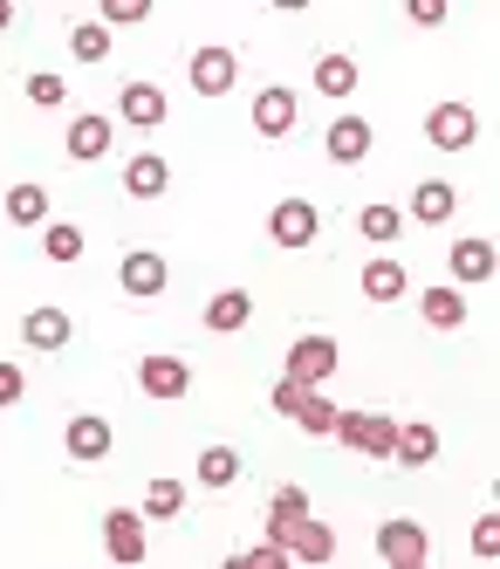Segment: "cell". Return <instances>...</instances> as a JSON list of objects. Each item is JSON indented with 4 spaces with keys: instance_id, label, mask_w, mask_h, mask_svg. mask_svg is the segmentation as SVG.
Returning <instances> with one entry per match:
<instances>
[{
    "instance_id": "cell-11",
    "label": "cell",
    "mask_w": 500,
    "mask_h": 569,
    "mask_svg": "<svg viewBox=\"0 0 500 569\" xmlns=\"http://www.w3.org/2000/svg\"><path fill=\"white\" fill-rule=\"evenodd\" d=\"M296 124H302V110H296V90L268 83V90L254 97V131H261V138H296Z\"/></svg>"
},
{
    "instance_id": "cell-34",
    "label": "cell",
    "mask_w": 500,
    "mask_h": 569,
    "mask_svg": "<svg viewBox=\"0 0 500 569\" xmlns=\"http://www.w3.org/2000/svg\"><path fill=\"white\" fill-rule=\"evenodd\" d=\"M28 103H41V110H56V103H62V76H49V69H34V76H28Z\"/></svg>"
},
{
    "instance_id": "cell-36",
    "label": "cell",
    "mask_w": 500,
    "mask_h": 569,
    "mask_svg": "<svg viewBox=\"0 0 500 569\" xmlns=\"http://www.w3.org/2000/svg\"><path fill=\"white\" fill-rule=\"evenodd\" d=\"M302 391H309L302 378H288V371H281V385H274V412H281V419H296V405H302Z\"/></svg>"
},
{
    "instance_id": "cell-30",
    "label": "cell",
    "mask_w": 500,
    "mask_h": 569,
    "mask_svg": "<svg viewBox=\"0 0 500 569\" xmlns=\"http://www.w3.org/2000/svg\"><path fill=\"white\" fill-rule=\"evenodd\" d=\"M309 515V487H274V508H268V528H288Z\"/></svg>"
},
{
    "instance_id": "cell-24",
    "label": "cell",
    "mask_w": 500,
    "mask_h": 569,
    "mask_svg": "<svg viewBox=\"0 0 500 569\" xmlns=\"http://www.w3.org/2000/svg\"><path fill=\"white\" fill-rule=\"evenodd\" d=\"M240 480V446H206L199 453V487H233Z\"/></svg>"
},
{
    "instance_id": "cell-40",
    "label": "cell",
    "mask_w": 500,
    "mask_h": 569,
    "mask_svg": "<svg viewBox=\"0 0 500 569\" xmlns=\"http://www.w3.org/2000/svg\"><path fill=\"white\" fill-rule=\"evenodd\" d=\"M14 28V0H0V34H8Z\"/></svg>"
},
{
    "instance_id": "cell-32",
    "label": "cell",
    "mask_w": 500,
    "mask_h": 569,
    "mask_svg": "<svg viewBox=\"0 0 500 569\" xmlns=\"http://www.w3.org/2000/svg\"><path fill=\"white\" fill-rule=\"evenodd\" d=\"M97 8H103L110 28H138V21H151V0H97Z\"/></svg>"
},
{
    "instance_id": "cell-27",
    "label": "cell",
    "mask_w": 500,
    "mask_h": 569,
    "mask_svg": "<svg viewBox=\"0 0 500 569\" xmlns=\"http://www.w3.org/2000/svg\"><path fill=\"white\" fill-rule=\"evenodd\" d=\"M41 227H49V233H41V254H49V261H82V227H69V220H41Z\"/></svg>"
},
{
    "instance_id": "cell-21",
    "label": "cell",
    "mask_w": 500,
    "mask_h": 569,
    "mask_svg": "<svg viewBox=\"0 0 500 569\" xmlns=\"http://www.w3.org/2000/svg\"><path fill=\"white\" fill-rule=\"evenodd\" d=\"M164 186H172V166H164L158 151H138L131 166H123V192H131V199H158Z\"/></svg>"
},
{
    "instance_id": "cell-8",
    "label": "cell",
    "mask_w": 500,
    "mask_h": 569,
    "mask_svg": "<svg viewBox=\"0 0 500 569\" xmlns=\"http://www.w3.org/2000/svg\"><path fill=\"white\" fill-rule=\"evenodd\" d=\"M337 363H343L337 337H296V343H288V378H302V385H322Z\"/></svg>"
},
{
    "instance_id": "cell-1",
    "label": "cell",
    "mask_w": 500,
    "mask_h": 569,
    "mask_svg": "<svg viewBox=\"0 0 500 569\" xmlns=\"http://www.w3.org/2000/svg\"><path fill=\"white\" fill-rule=\"evenodd\" d=\"M337 432L350 453H363V460H391V446H398V419H384V412H337Z\"/></svg>"
},
{
    "instance_id": "cell-9",
    "label": "cell",
    "mask_w": 500,
    "mask_h": 569,
    "mask_svg": "<svg viewBox=\"0 0 500 569\" xmlns=\"http://www.w3.org/2000/svg\"><path fill=\"white\" fill-rule=\"evenodd\" d=\"M316 233H322V220H316L309 199H281V207L268 213V240H274V248H309Z\"/></svg>"
},
{
    "instance_id": "cell-10",
    "label": "cell",
    "mask_w": 500,
    "mask_h": 569,
    "mask_svg": "<svg viewBox=\"0 0 500 569\" xmlns=\"http://www.w3.org/2000/svg\"><path fill=\"white\" fill-rule=\"evenodd\" d=\"M426 138H432L439 151H467V144L480 138V117H473L467 103H432V117H426Z\"/></svg>"
},
{
    "instance_id": "cell-26",
    "label": "cell",
    "mask_w": 500,
    "mask_h": 569,
    "mask_svg": "<svg viewBox=\"0 0 500 569\" xmlns=\"http://www.w3.org/2000/svg\"><path fill=\"white\" fill-rule=\"evenodd\" d=\"M357 233L370 240V248H391V240L404 233V213H398V207H363V213H357Z\"/></svg>"
},
{
    "instance_id": "cell-3",
    "label": "cell",
    "mask_w": 500,
    "mask_h": 569,
    "mask_svg": "<svg viewBox=\"0 0 500 569\" xmlns=\"http://www.w3.org/2000/svg\"><path fill=\"white\" fill-rule=\"evenodd\" d=\"M117 281H123V296H131V302H158L164 281H172V268H164V254H151V248H131V254L117 261Z\"/></svg>"
},
{
    "instance_id": "cell-14",
    "label": "cell",
    "mask_w": 500,
    "mask_h": 569,
    "mask_svg": "<svg viewBox=\"0 0 500 569\" xmlns=\"http://www.w3.org/2000/svg\"><path fill=\"white\" fill-rule=\"evenodd\" d=\"M309 83H316V97L343 103V97H357L363 69H357V56H337V49H329V56H316V76H309Z\"/></svg>"
},
{
    "instance_id": "cell-19",
    "label": "cell",
    "mask_w": 500,
    "mask_h": 569,
    "mask_svg": "<svg viewBox=\"0 0 500 569\" xmlns=\"http://www.w3.org/2000/svg\"><path fill=\"white\" fill-rule=\"evenodd\" d=\"M446 268H452L460 289H467V281H487L493 274V248H487L480 233H460V240H452V254H446Z\"/></svg>"
},
{
    "instance_id": "cell-31",
    "label": "cell",
    "mask_w": 500,
    "mask_h": 569,
    "mask_svg": "<svg viewBox=\"0 0 500 569\" xmlns=\"http://www.w3.org/2000/svg\"><path fill=\"white\" fill-rule=\"evenodd\" d=\"M296 426H302V432H329V426H337V405L316 398V385H309V391H302V405H296Z\"/></svg>"
},
{
    "instance_id": "cell-16",
    "label": "cell",
    "mask_w": 500,
    "mask_h": 569,
    "mask_svg": "<svg viewBox=\"0 0 500 569\" xmlns=\"http://www.w3.org/2000/svg\"><path fill=\"white\" fill-rule=\"evenodd\" d=\"M452 213H460V192H452L446 179H419V186H411V220H419V227H446Z\"/></svg>"
},
{
    "instance_id": "cell-15",
    "label": "cell",
    "mask_w": 500,
    "mask_h": 569,
    "mask_svg": "<svg viewBox=\"0 0 500 569\" xmlns=\"http://www.w3.org/2000/svg\"><path fill=\"white\" fill-rule=\"evenodd\" d=\"M117 117H123L131 131H158V124H164V90H158V83H123Z\"/></svg>"
},
{
    "instance_id": "cell-17",
    "label": "cell",
    "mask_w": 500,
    "mask_h": 569,
    "mask_svg": "<svg viewBox=\"0 0 500 569\" xmlns=\"http://www.w3.org/2000/svg\"><path fill=\"white\" fill-rule=\"evenodd\" d=\"M247 322H254V296L247 289H220L213 302H206V330L213 337H240Z\"/></svg>"
},
{
    "instance_id": "cell-20",
    "label": "cell",
    "mask_w": 500,
    "mask_h": 569,
    "mask_svg": "<svg viewBox=\"0 0 500 569\" xmlns=\"http://www.w3.org/2000/svg\"><path fill=\"white\" fill-rule=\"evenodd\" d=\"M21 337H28V350H62V343L76 337V322H69L62 309H28V316H21Z\"/></svg>"
},
{
    "instance_id": "cell-25",
    "label": "cell",
    "mask_w": 500,
    "mask_h": 569,
    "mask_svg": "<svg viewBox=\"0 0 500 569\" xmlns=\"http://www.w3.org/2000/svg\"><path fill=\"white\" fill-rule=\"evenodd\" d=\"M8 220H14V227H41V220H49V192H41L34 179H21V186L8 192Z\"/></svg>"
},
{
    "instance_id": "cell-28",
    "label": "cell",
    "mask_w": 500,
    "mask_h": 569,
    "mask_svg": "<svg viewBox=\"0 0 500 569\" xmlns=\"http://www.w3.org/2000/svg\"><path fill=\"white\" fill-rule=\"evenodd\" d=\"M69 49H76V62H103L110 56V21H76Z\"/></svg>"
},
{
    "instance_id": "cell-5",
    "label": "cell",
    "mask_w": 500,
    "mask_h": 569,
    "mask_svg": "<svg viewBox=\"0 0 500 569\" xmlns=\"http://www.w3.org/2000/svg\"><path fill=\"white\" fill-rule=\"evenodd\" d=\"M378 556H384L391 569H426V562H432V542H426L419 521H384V528H378Z\"/></svg>"
},
{
    "instance_id": "cell-7",
    "label": "cell",
    "mask_w": 500,
    "mask_h": 569,
    "mask_svg": "<svg viewBox=\"0 0 500 569\" xmlns=\"http://www.w3.org/2000/svg\"><path fill=\"white\" fill-rule=\"evenodd\" d=\"M110 439H117V432H110V419H103V412H76V419H69V432H62V446H69V460H76V467L110 460Z\"/></svg>"
},
{
    "instance_id": "cell-33",
    "label": "cell",
    "mask_w": 500,
    "mask_h": 569,
    "mask_svg": "<svg viewBox=\"0 0 500 569\" xmlns=\"http://www.w3.org/2000/svg\"><path fill=\"white\" fill-rule=\"evenodd\" d=\"M446 14H452V0H404L411 28H446Z\"/></svg>"
},
{
    "instance_id": "cell-2",
    "label": "cell",
    "mask_w": 500,
    "mask_h": 569,
    "mask_svg": "<svg viewBox=\"0 0 500 569\" xmlns=\"http://www.w3.org/2000/svg\"><path fill=\"white\" fill-rule=\"evenodd\" d=\"M186 83H192L199 97H227V90L240 83V56H233V49H220V42L192 49V56H186Z\"/></svg>"
},
{
    "instance_id": "cell-37",
    "label": "cell",
    "mask_w": 500,
    "mask_h": 569,
    "mask_svg": "<svg viewBox=\"0 0 500 569\" xmlns=\"http://www.w3.org/2000/svg\"><path fill=\"white\" fill-rule=\"evenodd\" d=\"M21 391H28L21 363H0V412H8V405H21Z\"/></svg>"
},
{
    "instance_id": "cell-23",
    "label": "cell",
    "mask_w": 500,
    "mask_h": 569,
    "mask_svg": "<svg viewBox=\"0 0 500 569\" xmlns=\"http://www.w3.org/2000/svg\"><path fill=\"white\" fill-rule=\"evenodd\" d=\"M404 281H411V274H404V261L378 254V261L363 268V296H370V302H404Z\"/></svg>"
},
{
    "instance_id": "cell-35",
    "label": "cell",
    "mask_w": 500,
    "mask_h": 569,
    "mask_svg": "<svg viewBox=\"0 0 500 569\" xmlns=\"http://www.w3.org/2000/svg\"><path fill=\"white\" fill-rule=\"evenodd\" d=\"M233 569H288V549H281V542H261V549L233 556Z\"/></svg>"
},
{
    "instance_id": "cell-6",
    "label": "cell",
    "mask_w": 500,
    "mask_h": 569,
    "mask_svg": "<svg viewBox=\"0 0 500 569\" xmlns=\"http://www.w3.org/2000/svg\"><path fill=\"white\" fill-rule=\"evenodd\" d=\"M138 391H144V398H186V391H192V363L151 350V357L138 363Z\"/></svg>"
},
{
    "instance_id": "cell-39",
    "label": "cell",
    "mask_w": 500,
    "mask_h": 569,
    "mask_svg": "<svg viewBox=\"0 0 500 569\" xmlns=\"http://www.w3.org/2000/svg\"><path fill=\"white\" fill-rule=\"evenodd\" d=\"M268 8H281V14H302V8H309V0H268Z\"/></svg>"
},
{
    "instance_id": "cell-29",
    "label": "cell",
    "mask_w": 500,
    "mask_h": 569,
    "mask_svg": "<svg viewBox=\"0 0 500 569\" xmlns=\"http://www.w3.org/2000/svg\"><path fill=\"white\" fill-rule=\"evenodd\" d=\"M144 515H151V521L186 515V487H179V480H151V487H144Z\"/></svg>"
},
{
    "instance_id": "cell-22",
    "label": "cell",
    "mask_w": 500,
    "mask_h": 569,
    "mask_svg": "<svg viewBox=\"0 0 500 569\" xmlns=\"http://www.w3.org/2000/svg\"><path fill=\"white\" fill-rule=\"evenodd\" d=\"M391 460H404V467H432V460H439V426H426V419L398 426V446H391Z\"/></svg>"
},
{
    "instance_id": "cell-13",
    "label": "cell",
    "mask_w": 500,
    "mask_h": 569,
    "mask_svg": "<svg viewBox=\"0 0 500 569\" xmlns=\"http://www.w3.org/2000/svg\"><path fill=\"white\" fill-rule=\"evenodd\" d=\"M370 144H378V131H370V117H337V124H329V138H322V151L337 158V166H363V158H370Z\"/></svg>"
},
{
    "instance_id": "cell-38",
    "label": "cell",
    "mask_w": 500,
    "mask_h": 569,
    "mask_svg": "<svg viewBox=\"0 0 500 569\" xmlns=\"http://www.w3.org/2000/svg\"><path fill=\"white\" fill-rule=\"evenodd\" d=\"M493 536H500L493 515H480V528H473V556H493Z\"/></svg>"
},
{
    "instance_id": "cell-4",
    "label": "cell",
    "mask_w": 500,
    "mask_h": 569,
    "mask_svg": "<svg viewBox=\"0 0 500 569\" xmlns=\"http://www.w3.org/2000/svg\"><path fill=\"white\" fill-rule=\"evenodd\" d=\"M103 556L110 562H123V569H138L151 549H144V515H131V508H110L103 515Z\"/></svg>"
},
{
    "instance_id": "cell-18",
    "label": "cell",
    "mask_w": 500,
    "mask_h": 569,
    "mask_svg": "<svg viewBox=\"0 0 500 569\" xmlns=\"http://www.w3.org/2000/svg\"><path fill=\"white\" fill-rule=\"evenodd\" d=\"M110 144H117V124L110 117H69V158H110Z\"/></svg>"
},
{
    "instance_id": "cell-12",
    "label": "cell",
    "mask_w": 500,
    "mask_h": 569,
    "mask_svg": "<svg viewBox=\"0 0 500 569\" xmlns=\"http://www.w3.org/2000/svg\"><path fill=\"white\" fill-rule=\"evenodd\" d=\"M419 316L432 322V330L460 337V330H467V289H460V281H439V289H426V296H419Z\"/></svg>"
}]
</instances>
